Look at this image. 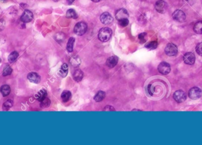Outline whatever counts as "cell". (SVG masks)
<instances>
[{
    "mask_svg": "<svg viewBox=\"0 0 202 145\" xmlns=\"http://www.w3.org/2000/svg\"><path fill=\"white\" fill-rule=\"evenodd\" d=\"M112 31L108 27L102 28L98 33V38L102 42H107L111 38Z\"/></svg>",
    "mask_w": 202,
    "mask_h": 145,
    "instance_id": "obj_1",
    "label": "cell"
},
{
    "mask_svg": "<svg viewBox=\"0 0 202 145\" xmlns=\"http://www.w3.org/2000/svg\"><path fill=\"white\" fill-rule=\"evenodd\" d=\"M87 30V25L85 22H79L77 23L74 27V32L78 36L84 35Z\"/></svg>",
    "mask_w": 202,
    "mask_h": 145,
    "instance_id": "obj_2",
    "label": "cell"
},
{
    "mask_svg": "<svg viewBox=\"0 0 202 145\" xmlns=\"http://www.w3.org/2000/svg\"><path fill=\"white\" fill-rule=\"evenodd\" d=\"M202 90L198 87L192 88L188 91V97L192 100H197L201 98Z\"/></svg>",
    "mask_w": 202,
    "mask_h": 145,
    "instance_id": "obj_3",
    "label": "cell"
},
{
    "mask_svg": "<svg viewBox=\"0 0 202 145\" xmlns=\"http://www.w3.org/2000/svg\"><path fill=\"white\" fill-rule=\"evenodd\" d=\"M158 71L162 75H166L170 72L171 67L169 63L162 62L158 66Z\"/></svg>",
    "mask_w": 202,
    "mask_h": 145,
    "instance_id": "obj_4",
    "label": "cell"
},
{
    "mask_svg": "<svg viewBox=\"0 0 202 145\" xmlns=\"http://www.w3.org/2000/svg\"><path fill=\"white\" fill-rule=\"evenodd\" d=\"M178 53V48L177 46L174 44L169 43L165 48V53L168 56H172L177 55Z\"/></svg>",
    "mask_w": 202,
    "mask_h": 145,
    "instance_id": "obj_5",
    "label": "cell"
},
{
    "mask_svg": "<svg viewBox=\"0 0 202 145\" xmlns=\"http://www.w3.org/2000/svg\"><path fill=\"white\" fill-rule=\"evenodd\" d=\"M172 16H173V18L175 21L179 22V23H183L186 20L185 13L180 9H177V10L175 11L173 13Z\"/></svg>",
    "mask_w": 202,
    "mask_h": 145,
    "instance_id": "obj_6",
    "label": "cell"
},
{
    "mask_svg": "<svg viewBox=\"0 0 202 145\" xmlns=\"http://www.w3.org/2000/svg\"><path fill=\"white\" fill-rule=\"evenodd\" d=\"M173 98L177 102L181 103L186 100V94L182 90H178L175 92L173 94Z\"/></svg>",
    "mask_w": 202,
    "mask_h": 145,
    "instance_id": "obj_7",
    "label": "cell"
},
{
    "mask_svg": "<svg viewBox=\"0 0 202 145\" xmlns=\"http://www.w3.org/2000/svg\"><path fill=\"white\" fill-rule=\"evenodd\" d=\"M101 23L104 25H109L113 22L114 18L108 12H105L102 14L100 16Z\"/></svg>",
    "mask_w": 202,
    "mask_h": 145,
    "instance_id": "obj_8",
    "label": "cell"
},
{
    "mask_svg": "<svg viewBox=\"0 0 202 145\" xmlns=\"http://www.w3.org/2000/svg\"><path fill=\"white\" fill-rule=\"evenodd\" d=\"M33 19V14L31 11L25 9L21 16V21L24 23L31 22Z\"/></svg>",
    "mask_w": 202,
    "mask_h": 145,
    "instance_id": "obj_9",
    "label": "cell"
},
{
    "mask_svg": "<svg viewBox=\"0 0 202 145\" xmlns=\"http://www.w3.org/2000/svg\"><path fill=\"white\" fill-rule=\"evenodd\" d=\"M196 60V56L192 53H187L183 56V61L187 65H193Z\"/></svg>",
    "mask_w": 202,
    "mask_h": 145,
    "instance_id": "obj_10",
    "label": "cell"
},
{
    "mask_svg": "<svg viewBox=\"0 0 202 145\" xmlns=\"http://www.w3.org/2000/svg\"><path fill=\"white\" fill-rule=\"evenodd\" d=\"M115 17L118 21H119L121 20L128 18L129 17V14L128 11L125 8H121L118 10H117L115 13Z\"/></svg>",
    "mask_w": 202,
    "mask_h": 145,
    "instance_id": "obj_11",
    "label": "cell"
},
{
    "mask_svg": "<svg viewBox=\"0 0 202 145\" xmlns=\"http://www.w3.org/2000/svg\"><path fill=\"white\" fill-rule=\"evenodd\" d=\"M155 8L158 13L163 14L165 12L167 9L166 3L163 0H158L156 2Z\"/></svg>",
    "mask_w": 202,
    "mask_h": 145,
    "instance_id": "obj_12",
    "label": "cell"
},
{
    "mask_svg": "<svg viewBox=\"0 0 202 145\" xmlns=\"http://www.w3.org/2000/svg\"><path fill=\"white\" fill-rule=\"evenodd\" d=\"M27 79L29 80L31 83L34 84H39L41 81V77L39 74L36 72H30L27 75Z\"/></svg>",
    "mask_w": 202,
    "mask_h": 145,
    "instance_id": "obj_13",
    "label": "cell"
},
{
    "mask_svg": "<svg viewBox=\"0 0 202 145\" xmlns=\"http://www.w3.org/2000/svg\"><path fill=\"white\" fill-rule=\"evenodd\" d=\"M118 62V58L117 56H112L107 60L106 62V65L110 68H112L117 65Z\"/></svg>",
    "mask_w": 202,
    "mask_h": 145,
    "instance_id": "obj_14",
    "label": "cell"
},
{
    "mask_svg": "<svg viewBox=\"0 0 202 145\" xmlns=\"http://www.w3.org/2000/svg\"><path fill=\"white\" fill-rule=\"evenodd\" d=\"M73 77L75 81H76L78 82H80L84 78V72L82 70H80L79 69H77L74 71V72L73 74Z\"/></svg>",
    "mask_w": 202,
    "mask_h": 145,
    "instance_id": "obj_15",
    "label": "cell"
},
{
    "mask_svg": "<svg viewBox=\"0 0 202 145\" xmlns=\"http://www.w3.org/2000/svg\"><path fill=\"white\" fill-rule=\"evenodd\" d=\"M0 91L3 96H8L11 92L10 86L7 85H4L1 86V87L0 88Z\"/></svg>",
    "mask_w": 202,
    "mask_h": 145,
    "instance_id": "obj_16",
    "label": "cell"
},
{
    "mask_svg": "<svg viewBox=\"0 0 202 145\" xmlns=\"http://www.w3.org/2000/svg\"><path fill=\"white\" fill-rule=\"evenodd\" d=\"M72 97V93L69 91H64L61 95V99L63 102H68Z\"/></svg>",
    "mask_w": 202,
    "mask_h": 145,
    "instance_id": "obj_17",
    "label": "cell"
},
{
    "mask_svg": "<svg viewBox=\"0 0 202 145\" xmlns=\"http://www.w3.org/2000/svg\"><path fill=\"white\" fill-rule=\"evenodd\" d=\"M47 97V93L45 89H41L36 95V99L39 100V102L41 101L43 99Z\"/></svg>",
    "mask_w": 202,
    "mask_h": 145,
    "instance_id": "obj_18",
    "label": "cell"
},
{
    "mask_svg": "<svg viewBox=\"0 0 202 145\" xmlns=\"http://www.w3.org/2000/svg\"><path fill=\"white\" fill-rule=\"evenodd\" d=\"M68 72V65L66 63H63L60 69H59V73L62 77H65Z\"/></svg>",
    "mask_w": 202,
    "mask_h": 145,
    "instance_id": "obj_19",
    "label": "cell"
},
{
    "mask_svg": "<svg viewBox=\"0 0 202 145\" xmlns=\"http://www.w3.org/2000/svg\"><path fill=\"white\" fill-rule=\"evenodd\" d=\"M105 92L99 91L98 92V93L95 95V96L94 97V100L97 102H99L102 100H103L105 98Z\"/></svg>",
    "mask_w": 202,
    "mask_h": 145,
    "instance_id": "obj_20",
    "label": "cell"
},
{
    "mask_svg": "<svg viewBox=\"0 0 202 145\" xmlns=\"http://www.w3.org/2000/svg\"><path fill=\"white\" fill-rule=\"evenodd\" d=\"M193 30L197 34H202V21H199L194 24Z\"/></svg>",
    "mask_w": 202,
    "mask_h": 145,
    "instance_id": "obj_21",
    "label": "cell"
},
{
    "mask_svg": "<svg viewBox=\"0 0 202 145\" xmlns=\"http://www.w3.org/2000/svg\"><path fill=\"white\" fill-rule=\"evenodd\" d=\"M75 38H73V37L69 38V39L67 43V46H66V48H67V50L68 52L72 53L73 51V46L75 44Z\"/></svg>",
    "mask_w": 202,
    "mask_h": 145,
    "instance_id": "obj_22",
    "label": "cell"
},
{
    "mask_svg": "<svg viewBox=\"0 0 202 145\" xmlns=\"http://www.w3.org/2000/svg\"><path fill=\"white\" fill-rule=\"evenodd\" d=\"M66 17L68 18H73L76 19L78 17L76 12L73 9H69L66 13Z\"/></svg>",
    "mask_w": 202,
    "mask_h": 145,
    "instance_id": "obj_23",
    "label": "cell"
},
{
    "mask_svg": "<svg viewBox=\"0 0 202 145\" xmlns=\"http://www.w3.org/2000/svg\"><path fill=\"white\" fill-rule=\"evenodd\" d=\"M13 105V101L8 99L6 102H5L2 105V109L5 111H7L10 110Z\"/></svg>",
    "mask_w": 202,
    "mask_h": 145,
    "instance_id": "obj_24",
    "label": "cell"
},
{
    "mask_svg": "<svg viewBox=\"0 0 202 145\" xmlns=\"http://www.w3.org/2000/svg\"><path fill=\"white\" fill-rule=\"evenodd\" d=\"M18 55H19L18 53L16 51L12 52L8 56V61L10 63H13V62H15L17 60V59L18 58Z\"/></svg>",
    "mask_w": 202,
    "mask_h": 145,
    "instance_id": "obj_25",
    "label": "cell"
},
{
    "mask_svg": "<svg viewBox=\"0 0 202 145\" xmlns=\"http://www.w3.org/2000/svg\"><path fill=\"white\" fill-rule=\"evenodd\" d=\"M157 46H158V42L156 41H151V42L148 43L147 44H146V47L148 49H150V50L155 49L157 48Z\"/></svg>",
    "mask_w": 202,
    "mask_h": 145,
    "instance_id": "obj_26",
    "label": "cell"
},
{
    "mask_svg": "<svg viewBox=\"0 0 202 145\" xmlns=\"http://www.w3.org/2000/svg\"><path fill=\"white\" fill-rule=\"evenodd\" d=\"M40 102V106L41 107H47L50 106V105L51 103L50 100L47 97L45 98L44 99H43Z\"/></svg>",
    "mask_w": 202,
    "mask_h": 145,
    "instance_id": "obj_27",
    "label": "cell"
},
{
    "mask_svg": "<svg viewBox=\"0 0 202 145\" xmlns=\"http://www.w3.org/2000/svg\"><path fill=\"white\" fill-rule=\"evenodd\" d=\"M70 63L73 66L77 67L80 63V60L78 56H74L70 60Z\"/></svg>",
    "mask_w": 202,
    "mask_h": 145,
    "instance_id": "obj_28",
    "label": "cell"
},
{
    "mask_svg": "<svg viewBox=\"0 0 202 145\" xmlns=\"http://www.w3.org/2000/svg\"><path fill=\"white\" fill-rule=\"evenodd\" d=\"M12 72H13V69L11 68L10 67H7L4 70V71L2 72V75L4 76H8L11 74Z\"/></svg>",
    "mask_w": 202,
    "mask_h": 145,
    "instance_id": "obj_29",
    "label": "cell"
},
{
    "mask_svg": "<svg viewBox=\"0 0 202 145\" xmlns=\"http://www.w3.org/2000/svg\"><path fill=\"white\" fill-rule=\"evenodd\" d=\"M146 36H147V34L146 32H143V33H141V34H139L138 39L140 40V43L143 44V43L146 42Z\"/></svg>",
    "mask_w": 202,
    "mask_h": 145,
    "instance_id": "obj_30",
    "label": "cell"
},
{
    "mask_svg": "<svg viewBox=\"0 0 202 145\" xmlns=\"http://www.w3.org/2000/svg\"><path fill=\"white\" fill-rule=\"evenodd\" d=\"M118 22H119V24L120 26H121L122 27H125L128 25L129 20L128 18H126V19L121 20L118 21Z\"/></svg>",
    "mask_w": 202,
    "mask_h": 145,
    "instance_id": "obj_31",
    "label": "cell"
},
{
    "mask_svg": "<svg viewBox=\"0 0 202 145\" xmlns=\"http://www.w3.org/2000/svg\"><path fill=\"white\" fill-rule=\"evenodd\" d=\"M196 51L200 56H202V42L198 44L196 47Z\"/></svg>",
    "mask_w": 202,
    "mask_h": 145,
    "instance_id": "obj_32",
    "label": "cell"
},
{
    "mask_svg": "<svg viewBox=\"0 0 202 145\" xmlns=\"http://www.w3.org/2000/svg\"><path fill=\"white\" fill-rule=\"evenodd\" d=\"M6 27V21L3 18H0V31L4 30Z\"/></svg>",
    "mask_w": 202,
    "mask_h": 145,
    "instance_id": "obj_33",
    "label": "cell"
},
{
    "mask_svg": "<svg viewBox=\"0 0 202 145\" xmlns=\"http://www.w3.org/2000/svg\"><path fill=\"white\" fill-rule=\"evenodd\" d=\"M63 39H64V35L63 33H59L56 35V39L57 41H60V40H63Z\"/></svg>",
    "mask_w": 202,
    "mask_h": 145,
    "instance_id": "obj_34",
    "label": "cell"
},
{
    "mask_svg": "<svg viewBox=\"0 0 202 145\" xmlns=\"http://www.w3.org/2000/svg\"><path fill=\"white\" fill-rule=\"evenodd\" d=\"M103 111H115V109L111 106H107L105 107L103 109Z\"/></svg>",
    "mask_w": 202,
    "mask_h": 145,
    "instance_id": "obj_35",
    "label": "cell"
},
{
    "mask_svg": "<svg viewBox=\"0 0 202 145\" xmlns=\"http://www.w3.org/2000/svg\"><path fill=\"white\" fill-rule=\"evenodd\" d=\"M151 85H149L148 86V93H150V95H153V92L151 91Z\"/></svg>",
    "mask_w": 202,
    "mask_h": 145,
    "instance_id": "obj_36",
    "label": "cell"
},
{
    "mask_svg": "<svg viewBox=\"0 0 202 145\" xmlns=\"http://www.w3.org/2000/svg\"><path fill=\"white\" fill-rule=\"evenodd\" d=\"M69 4H72L75 0H67Z\"/></svg>",
    "mask_w": 202,
    "mask_h": 145,
    "instance_id": "obj_37",
    "label": "cell"
},
{
    "mask_svg": "<svg viewBox=\"0 0 202 145\" xmlns=\"http://www.w3.org/2000/svg\"><path fill=\"white\" fill-rule=\"evenodd\" d=\"M92 1H93V2H100L102 0H91Z\"/></svg>",
    "mask_w": 202,
    "mask_h": 145,
    "instance_id": "obj_38",
    "label": "cell"
},
{
    "mask_svg": "<svg viewBox=\"0 0 202 145\" xmlns=\"http://www.w3.org/2000/svg\"><path fill=\"white\" fill-rule=\"evenodd\" d=\"M53 1H58L59 0H53Z\"/></svg>",
    "mask_w": 202,
    "mask_h": 145,
    "instance_id": "obj_39",
    "label": "cell"
},
{
    "mask_svg": "<svg viewBox=\"0 0 202 145\" xmlns=\"http://www.w3.org/2000/svg\"><path fill=\"white\" fill-rule=\"evenodd\" d=\"M1 60L0 59V63H1Z\"/></svg>",
    "mask_w": 202,
    "mask_h": 145,
    "instance_id": "obj_40",
    "label": "cell"
}]
</instances>
